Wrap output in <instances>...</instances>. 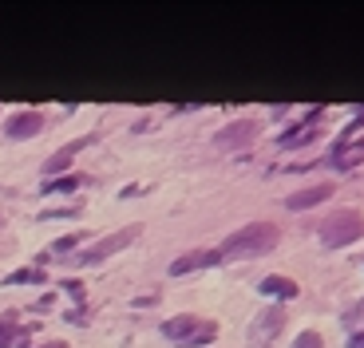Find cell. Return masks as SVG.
Returning a JSON list of instances; mask_svg holds the SVG:
<instances>
[{
  "label": "cell",
  "instance_id": "6da1fadb",
  "mask_svg": "<svg viewBox=\"0 0 364 348\" xmlns=\"http://www.w3.org/2000/svg\"><path fill=\"white\" fill-rule=\"evenodd\" d=\"M277 226H269V222H250V226H242L237 234H230L226 241H222L214 254H218V261H234V257H257V254H269L273 246H277Z\"/></svg>",
  "mask_w": 364,
  "mask_h": 348
},
{
  "label": "cell",
  "instance_id": "7a4b0ae2",
  "mask_svg": "<svg viewBox=\"0 0 364 348\" xmlns=\"http://www.w3.org/2000/svg\"><path fill=\"white\" fill-rule=\"evenodd\" d=\"M163 337L174 340V344H186V348H202V344H210V340L218 337V325L182 312V317H171V321L163 325Z\"/></svg>",
  "mask_w": 364,
  "mask_h": 348
},
{
  "label": "cell",
  "instance_id": "3957f363",
  "mask_svg": "<svg viewBox=\"0 0 364 348\" xmlns=\"http://www.w3.org/2000/svg\"><path fill=\"white\" fill-rule=\"evenodd\" d=\"M360 234H364V218L356 210H337L333 218L321 222V241H325L328 249L348 246V241H356Z\"/></svg>",
  "mask_w": 364,
  "mask_h": 348
},
{
  "label": "cell",
  "instance_id": "277c9868",
  "mask_svg": "<svg viewBox=\"0 0 364 348\" xmlns=\"http://www.w3.org/2000/svg\"><path fill=\"white\" fill-rule=\"evenodd\" d=\"M282 329H285V309L282 305L262 309L254 317V325H250V348H269L273 340L282 337Z\"/></svg>",
  "mask_w": 364,
  "mask_h": 348
},
{
  "label": "cell",
  "instance_id": "5b68a950",
  "mask_svg": "<svg viewBox=\"0 0 364 348\" xmlns=\"http://www.w3.org/2000/svg\"><path fill=\"white\" fill-rule=\"evenodd\" d=\"M139 234H143V229L139 226H127V229H119V234H111V238H103V241H95V246L87 249V254L80 257L83 266H100L103 257H111V254H119V249H127L131 241L139 238Z\"/></svg>",
  "mask_w": 364,
  "mask_h": 348
},
{
  "label": "cell",
  "instance_id": "8992f818",
  "mask_svg": "<svg viewBox=\"0 0 364 348\" xmlns=\"http://www.w3.org/2000/svg\"><path fill=\"white\" fill-rule=\"evenodd\" d=\"M254 135H257L254 119H237V123H230V127L218 131V147H242V143H250Z\"/></svg>",
  "mask_w": 364,
  "mask_h": 348
},
{
  "label": "cell",
  "instance_id": "52a82bcc",
  "mask_svg": "<svg viewBox=\"0 0 364 348\" xmlns=\"http://www.w3.org/2000/svg\"><path fill=\"white\" fill-rule=\"evenodd\" d=\"M328 194H333V183H317V186H309V190H297V194H289V198H285V206H289V210H309V206H317V202H325Z\"/></svg>",
  "mask_w": 364,
  "mask_h": 348
},
{
  "label": "cell",
  "instance_id": "ba28073f",
  "mask_svg": "<svg viewBox=\"0 0 364 348\" xmlns=\"http://www.w3.org/2000/svg\"><path fill=\"white\" fill-rule=\"evenodd\" d=\"M40 127H44V115H40V111H20V115L9 119V135L12 138H32Z\"/></svg>",
  "mask_w": 364,
  "mask_h": 348
},
{
  "label": "cell",
  "instance_id": "9c48e42d",
  "mask_svg": "<svg viewBox=\"0 0 364 348\" xmlns=\"http://www.w3.org/2000/svg\"><path fill=\"white\" fill-rule=\"evenodd\" d=\"M202 266H218V254L210 249V254H182L178 261L171 266V273L174 277H182V273H191V269H202Z\"/></svg>",
  "mask_w": 364,
  "mask_h": 348
},
{
  "label": "cell",
  "instance_id": "30bf717a",
  "mask_svg": "<svg viewBox=\"0 0 364 348\" xmlns=\"http://www.w3.org/2000/svg\"><path fill=\"white\" fill-rule=\"evenodd\" d=\"M87 143H91V138H75V143H68L64 151H55V155L48 158V166H44V170H48V174H55V170H68V166H72V158L80 155V151L87 147Z\"/></svg>",
  "mask_w": 364,
  "mask_h": 348
},
{
  "label": "cell",
  "instance_id": "8fae6325",
  "mask_svg": "<svg viewBox=\"0 0 364 348\" xmlns=\"http://www.w3.org/2000/svg\"><path fill=\"white\" fill-rule=\"evenodd\" d=\"M317 119H321V111H313L309 119L301 123V127L285 131V135H282V147H285V151H293V147H301V143H309V135H313V127H317Z\"/></svg>",
  "mask_w": 364,
  "mask_h": 348
},
{
  "label": "cell",
  "instance_id": "7c38bea8",
  "mask_svg": "<svg viewBox=\"0 0 364 348\" xmlns=\"http://www.w3.org/2000/svg\"><path fill=\"white\" fill-rule=\"evenodd\" d=\"M262 293H273V297H282V301H289V297H297V281H289V277H265Z\"/></svg>",
  "mask_w": 364,
  "mask_h": 348
},
{
  "label": "cell",
  "instance_id": "4fadbf2b",
  "mask_svg": "<svg viewBox=\"0 0 364 348\" xmlns=\"http://www.w3.org/2000/svg\"><path fill=\"white\" fill-rule=\"evenodd\" d=\"M80 183H83L80 174H72V178H52V183H48L44 190H48V194H68V190H75Z\"/></svg>",
  "mask_w": 364,
  "mask_h": 348
},
{
  "label": "cell",
  "instance_id": "5bb4252c",
  "mask_svg": "<svg viewBox=\"0 0 364 348\" xmlns=\"http://www.w3.org/2000/svg\"><path fill=\"white\" fill-rule=\"evenodd\" d=\"M24 281H44V269H16L9 277V285H24Z\"/></svg>",
  "mask_w": 364,
  "mask_h": 348
},
{
  "label": "cell",
  "instance_id": "9a60e30c",
  "mask_svg": "<svg viewBox=\"0 0 364 348\" xmlns=\"http://www.w3.org/2000/svg\"><path fill=\"white\" fill-rule=\"evenodd\" d=\"M360 325H364V301H360V305H356V309H353V312H348V317H345V329L360 332Z\"/></svg>",
  "mask_w": 364,
  "mask_h": 348
},
{
  "label": "cell",
  "instance_id": "2e32d148",
  "mask_svg": "<svg viewBox=\"0 0 364 348\" xmlns=\"http://www.w3.org/2000/svg\"><path fill=\"white\" fill-rule=\"evenodd\" d=\"M293 348H321V337L317 332H301V337L293 340Z\"/></svg>",
  "mask_w": 364,
  "mask_h": 348
},
{
  "label": "cell",
  "instance_id": "e0dca14e",
  "mask_svg": "<svg viewBox=\"0 0 364 348\" xmlns=\"http://www.w3.org/2000/svg\"><path fill=\"white\" fill-rule=\"evenodd\" d=\"M12 337H16L12 321H0V348H12Z\"/></svg>",
  "mask_w": 364,
  "mask_h": 348
},
{
  "label": "cell",
  "instance_id": "ac0fdd59",
  "mask_svg": "<svg viewBox=\"0 0 364 348\" xmlns=\"http://www.w3.org/2000/svg\"><path fill=\"white\" fill-rule=\"evenodd\" d=\"M348 348H364V332H353V340H348Z\"/></svg>",
  "mask_w": 364,
  "mask_h": 348
},
{
  "label": "cell",
  "instance_id": "d6986e66",
  "mask_svg": "<svg viewBox=\"0 0 364 348\" xmlns=\"http://www.w3.org/2000/svg\"><path fill=\"white\" fill-rule=\"evenodd\" d=\"M40 348H68L64 340H48V344H40Z\"/></svg>",
  "mask_w": 364,
  "mask_h": 348
}]
</instances>
